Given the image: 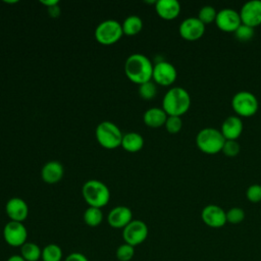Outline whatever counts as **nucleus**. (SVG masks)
<instances>
[{
    "mask_svg": "<svg viewBox=\"0 0 261 261\" xmlns=\"http://www.w3.org/2000/svg\"><path fill=\"white\" fill-rule=\"evenodd\" d=\"M153 66V63L146 55L134 53L125 60L124 72L129 81L142 85L152 80Z\"/></svg>",
    "mask_w": 261,
    "mask_h": 261,
    "instance_id": "obj_1",
    "label": "nucleus"
},
{
    "mask_svg": "<svg viewBox=\"0 0 261 261\" xmlns=\"http://www.w3.org/2000/svg\"><path fill=\"white\" fill-rule=\"evenodd\" d=\"M191 106V96L182 87L169 89L162 99V109L167 115L180 116L186 113Z\"/></svg>",
    "mask_w": 261,
    "mask_h": 261,
    "instance_id": "obj_2",
    "label": "nucleus"
},
{
    "mask_svg": "<svg viewBox=\"0 0 261 261\" xmlns=\"http://www.w3.org/2000/svg\"><path fill=\"white\" fill-rule=\"evenodd\" d=\"M82 195L90 207L102 208L110 200L108 187L99 179H89L82 188Z\"/></svg>",
    "mask_w": 261,
    "mask_h": 261,
    "instance_id": "obj_3",
    "label": "nucleus"
},
{
    "mask_svg": "<svg viewBox=\"0 0 261 261\" xmlns=\"http://www.w3.org/2000/svg\"><path fill=\"white\" fill-rule=\"evenodd\" d=\"M225 138L222 133L215 127H204L196 136L198 148L207 154H215L222 150Z\"/></svg>",
    "mask_w": 261,
    "mask_h": 261,
    "instance_id": "obj_4",
    "label": "nucleus"
},
{
    "mask_svg": "<svg viewBox=\"0 0 261 261\" xmlns=\"http://www.w3.org/2000/svg\"><path fill=\"white\" fill-rule=\"evenodd\" d=\"M98 143L106 149H115L121 145L122 133L120 128L112 121H101L95 130Z\"/></svg>",
    "mask_w": 261,
    "mask_h": 261,
    "instance_id": "obj_5",
    "label": "nucleus"
},
{
    "mask_svg": "<svg viewBox=\"0 0 261 261\" xmlns=\"http://www.w3.org/2000/svg\"><path fill=\"white\" fill-rule=\"evenodd\" d=\"M231 106L234 112L240 116L249 117L257 112L259 102L257 97L252 92L242 90L232 96Z\"/></svg>",
    "mask_w": 261,
    "mask_h": 261,
    "instance_id": "obj_6",
    "label": "nucleus"
},
{
    "mask_svg": "<svg viewBox=\"0 0 261 261\" xmlns=\"http://www.w3.org/2000/svg\"><path fill=\"white\" fill-rule=\"evenodd\" d=\"M96 40L103 45H112L116 43L123 35L122 25L115 19H106L101 21L95 29Z\"/></svg>",
    "mask_w": 261,
    "mask_h": 261,
    "instance_id": "obj_7",
    "label": "nucleus"
},
{
    "mask_svg": "<svg viewBox=\"0 0 261 261\" xmlns=\"http://www.w3.org/2000/svg\"><path fill=\"white\" fill-rule=\"evenodd\" d=\"M148 231V226L144 221L133 219L124 228H122V239L124 243L136 247L146 241Z\"/></svg>",
    "mask_w": 261,
    "mask_h": 261,
    "instance_id": "obj_8",
    "label": "nucleus"
},
{
    "mask_svg": "<svg viewBox=\"0 0 261 261\" xmlns=\"http://www.w3.org/2000/svg\"><path fill=\"white\" fill-rule=\"evenodd\" d=\"M4 241L11 247H21L28 241V230L22 222L9 221L3 228Z\"/></svg>",
    "mask_w": 261,
    "mask_h": 261,
    "instance_id": "obj_9",
    "label": "nucleus"
},
{
    "mask_svg": "<svg viewBox=\"0 0 261 261\" xmlns=\"http://www.w3.org/2000/svg\"><path fill=\"white\" fill-rule=\"evenodd\" d=\"M177 76V71L174 65L168 61L161 60L154 64L152 79L155 83L161 86L171 85Z\"/></svg>",
    "mask_w": 261,
    "mask_h": 261,
    "instance_id": "obj_10",
    "label": "nucleus"
},
{
    "mask_svg": "<svg viewBox=\"0 0 261 261\" xmlns=\"http://www.w3.org/2000/svg\"><path fill=\"white\" fill-rule=\"evenodd\" d=\"M239 12L242 23L252 28L261 24V0H248L242 5Z\"/></svg>",
    "mask_w": 261,
    "mask_h": 261,
    "instance_id": "obj_11",
    "label": "nucleus"
},
{
    "mask_svg": "<svg viewBox=\"0 0 261 261\" xmlns=\"http://www.w3.org/2000/svg\"><path fill=\"white\" fill-rule=\"evenodd\" d=\"M178 32L184 39L188 41H195L204 35L205 24L198 17L189 16L180 22Z\"/></svg>",
    "mask_w": 261,
    "mask_h": 261,
    "instance_id": "obj_12",
    "label": "nucleus"
},
{
    "mask_svg": "<svg viewBox=\"0 0 261 261\" xmlns=\"http://www.w3.org/2000/svg\"><path fill=\"white\" fill-rule=\"evenodd\" d=\"M215 23L224 32H234L242 23L240 12L233 8H222L217 11Z\"/></svg>",
    "mask_w": 261,
    "mask_h": 261,
    "instance_id": "obj_13",
    "label": "nucleus"
},
{
    "mask_svg": "<svg viewBox=\"0 0 261 261\" xmlns=\"http://www.w3.org/2000/svg\"><path fill=\"white\" fill-rule=\"evenodd\" d=\"M203 222L213 228L222 227L226 221V211L216 204H208L201 211Z\"/></svg>",
    "mask_w": 261,
    "mask_h": 261,
    "instance_id": "obj_14",
    "label": "nucleus"
},
{
    "mask_svg": "<svg viewBox=\"0 0 261 261\" xmlns=\"http://www.w3.org/2000/svg\"><path fill=\"white\" fill-rule=\"evenodd\" d=\"M5 211L11 221L22 222L29 215V206L24 200L18 197H13L7 201Z\"/></svg>",
    "mask_w": 261,
    "mask_h": 261,
    "instance_id": "obj_15",
    "label": "nucleus"
},
{
    "mask_svg": "<svg viewBox=\"0 0 261 261\" xmlns=\"http://www.w3.org/2000/svg\"><path fill=\"white\" fill-rule=\"evenodd\" d=\"M133 220V212L126 206H116L107 215V222L113 228H124Z\"/></svg>",
    "mask_w": 261,
    "mask_h": 261,
    "instance_id": "obj_16",
    "label": "nucleus"
},
{
    "mask_svg": "<svg viewBox=\"0 0 261 261\" xmlns=\"http://www.w3.org/2000/svg\"><path fill=\"white\" fill-rule=\"evenodd\" d=\"M244 124L240 116L229 115L223 120L220 132L225 140H237L241 136Z\"/></svg>",
    "mask_w": 261,
    "mask_h": 261,
    "instance_id": "obj_17",
    "label": "nucleus"
},
{
    "mask_svg": "<svg viewBox=\"0 0 261 261\" xmlns=\"http://www.w3.org/2000/svg\"><path fill=\"white\" fill-rule=\"evenodd\" d=\"M64 173L62 164L59 161L51 160L45 163L41 170L42 179L47 184H56L61 180Z\"/></svg>",
    "mask_w": 261,
    "mask_h": 261,
    "instance_id": "obj_18",
    "label": "nucleus"
},
{
    "mask_svg": "<svg viewBox=\"0 0 261 261\" xmlns=\"http://www.w3.org/2000/svg\"><path fill=\"white\" fill-rule=\"evenodd\" d=\"M157 14L166 20L177 17L180 12V4L177 0H157L155 2Z\"/></svg>",
    "mask_w": 261,
    "mask_h": 261,
    "instance_id": "obj_19",
    "label": "nucleus"
},
{
    "mask_svg": "<svg viewBox=\"0 0 261 261\" xmlns=\"http://www.w3.org/2000/svg\"><path fill=\"white\" fill-rule=\"evenodd\" d=\"M166 112L159 107H151L147 109L143 115L144 122L151 127H158L165 124L167 119Z\"/></svg>",
    "mask_w": 261,
    "mask_h": 261,
    "instance_id": "obj_20",
    "label": "nucleus"
},
{
    "mask_svg": "<svg viewBox=\"0 0 261 261\" xmlns=\"http://www.w3.org/2000/svg\"><path fill=\"white\" fill-rule=\"evenodd\" d=\"M120 146L127 152H138L144 146V138L139 133H126L122 137Z\"/></svg>",
    "mask_w": 261,
    "mask_h": 261,
    "instance_id": "obj_21",
    "label": "nucleus"
},
{
    "mask_svg": "<svg viewBox=\"0 0 261 261\" xmlns=\"http://www.w3.org/2000/svg\"><path fill=\"white\" fill-rule=\"evenodd\" d=\"M123 34L127 36H134L141 32L143 29V20L138 15H128L121 23Z\"/></svg>",
    "mask_w": 261,
    "mask_h": 261,
    "instance_id": "obj_22",
    "label": "nucleus"
},
{
    "mask_svg": "<svg viewBox=\"0 0 261 261\" xmlns=\"http://www.w3.org/2000/svg\"><path fill=\"white\" fill-rule=\"evenodd\" d=\"M20 256L25 261H39L42 256V249L33 242H27L20 247Z\"/></svg>",
    "mask_w": 261,
    "mask_h": 261,
    "instance_id": "obj_23",
    "label": "nucleus"
},
{
    "mask_svg": "<svg viewBox=\"0 0 261 261\" xmlns=\"http://www.w3.org/2000/svg\"><path fill=\"white\" fill-rule=\"evenodd\" d=\"M103 220V212L101 208L90 207L86 209L84 212V221L87 225L91 227H95L101 224Z\"/></svg>",
    "mask_w": 261,
    "mask_h": 261,
    "instance_id": "obj_24",
    "label": "nucleus"
},
{
    "mask_svg": "<svg viewBox=\"0 0 261 261\" xmlns=\"http://www.w3.org/2000/svg\"><path fill=\"white\" fill-rule=\"evenodd\" d=\"M62 257V250L56 244H48L42 249V261H61Z\"/></svg>",
    "mask_w": 261,
    "mask_h": 261,
    "instance_id": "obj_25",
    "label": "nucleus"
},
{
    "mask_svg": "<svg viewBox=\"0 0 261 261\" xmlns=\"http://www.w3.org/2000/svg\"><path fill=\"white\" fill-rule=\"evenodd\" d=\"M217 11L215 8L211 5H204L200 8L199 13H198V18L204 23H210L212 21H215Z\"/></svg>",
    "mask_w": 261,
    "mask_h": 261,
    "instance_id": "obj_26",
    "label": "nucleus"
},
{
    "mask_svg": "<svg viewBox=\"0 0 261 261\" xmlns=\"http://www.w3.org/2000/svg\"><path fill=\"white\" fill-rule=\"evenodd\" d=\"M135 255V247L124 243L120 245L115 252V256L119 261H129Z\"/></svg>",
    "mask_w": 261,
    "mask_h": 261,
    "instance_id": "obj_27",
    "label": "nucleus"
},
{
    "mask_svg": "<svg viewBox=\"0 0 261 261\" xmlns=\"http://www.w3.org/2000/svg\"><path fill=\"white\" fill-rule=\"evenodd\" d=\"M139 94L143 99L150 100L153 99L157 93V88L154 82L149 81L142 85H139Z\"/></svg>",
    "mask_w": 261,
    "mask_h": 261,
    "instance_id": "obj_28",
    "label": "nucleus"
},
{
    "mask_svg": "<svg viewBox=\"0 0 261 261\" xmlns=\"http://www.w3.org/2000/svg\"><path fill=\"white\" fill-rule=\"evenodd\" d=\"M245 218V211L241 207H232L226 211V221L231 224L241 223Z\"/></svg>",
    "mask_w": 261,
    "mask_h": 261,
    "instance_id": "obj_29",
    "label": "nucleus"
},
{
    "mask_svg": "<svg viewBox=\"0 0 261 261\" xmlns=\"http://www.w3.org/2000/svg\"><path fill=\"white\" fill-rule=\"evenodd\" d=\"M234 36L238 40L245 42V41H249L251 38H253L254 36V28L247 25L245 23H241L239 25V28L233 32Z\"/></svg>",
    "mask_w": 261,
    "mask_h": 261,
    "instance_id": "obj_30",
    "label": "nucleus"
},
{
    "mask_svg": "<svg viewBox=\"0 0 261 261\" xmlns=\"http://www.w3.org/2000/svg\"><path fill=\"white\" fill-rule=\"evenodd\" d=\"M165 127L168 133L170 134H176L180 130L182 126V120L180 116H173V115H168L167 119L165 121Z\"/></svg>",
    "mask_w": 261,
    "mask_h": 261,
    "instance_id": "obj_31",
    "label": "nucleus"
},
{
    "mask_svg": "<svg viewBox=\"0 0 261 261\" xmlns=\"http://www.w3.org/2000/svg\"><path fill=\"white\" fill-rule=\"evenodd\" d=\"M240 150L241 147L237 140H225L221 151L228 157H234L240 153Z\"/></svg>",
    "mask_w": 261,
    "mask_h": 261,
    "instance_id": "obj_32",
    "label": "nucleus"
},
{
    "mask_svg": "<svg viewBox=\"0 0 261 261\" xmlns=\"http://www.w3.org/2000/svg\"><path fill=\"white\" fill-rule=\"evenodd\" d=\"M246 196L249 201L257 203L261 201V185L253 184L248 187L246 191Z\"/></svg>",
    "mask_w": 261,
    "mask_h": 261,
    "instance_id": "obj_33",
    "label": "nucleus"
},
{
    "mask_svg": "<svg viewBox=\"0 0 261 261\" xmlns=\"http://www.w3.org/2000/svg\"><path fill=\"white\" fill-rule=\"evenodd\" d=\"M63 261H89V260L86 257V255H84L83 253L73 252V253H70L69 255H67Z\"/></svg>",
    "mask_w": 261,
    "mask_h": 261,
    "instance_id": "obj_34",
    "label": "nucleus"
},
{
    "mask_svg": "<svg viewBox=\"0 0 261 261\" xmlns=\"http://www.w3.org/2000/svg\"><path fill=\"white\" fill-rule=\"evenodd\" d=\"M48 13L51 17H57L60 14V8L58 7V4L48 7Z\"/></svg>",
    "mask_w": 261,
    "mask_h": 261,
    "instance_id": "obj_35",
    "label": "nucleus"
},
{
    "mask_svg": "<svg viewBox=\"0 0 261 261\" xmlns=\"http://www.w3.org/2000/svg\"><path fill=\"white\" fill-rule=\"evenodd\" d=\"M41 3L44 4L45 6L47 7H51V6H54V5H57L59 3L58 0H41Z\"/></svg>",
    "mask_w": 261,
    "mask_h": 261,
    "instance_id": "obj_36",
    "label": "nucleus"
},
{
    "mask_svg": "<svg viewBox=\"0 0 261 261\" xmlns=\"http://www.w3.org/2000/svg\"><path fill=\"white\" fill-rule=\"evenodd\" d=\"M6 261H25L20 255H11Z\"/></svg>",
    "mask_w": 261,
    "mask_h": 261,
    "instance_id": "obj_37",
    "label": "nucleus"
}]
</instances>
